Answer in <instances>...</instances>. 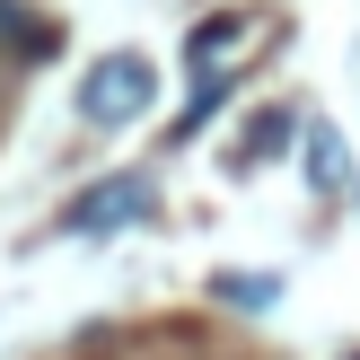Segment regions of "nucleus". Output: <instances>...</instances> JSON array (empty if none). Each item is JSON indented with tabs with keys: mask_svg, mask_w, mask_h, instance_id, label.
<instances>
[{
	"mask_svg": "<svg viewBox=\"0 0 360 360\" xmlns=\"http://www.w3.org/2000/svg\"><path fill=\"white\" fill-rule=\"evenodd\" d=\"M141 105H158V70L141 62V53H105L79 79V115L105 123V132H115V123H141Z\"/></svg>",
	"mask_w": 360,
	"mask_h": 360,
	"instance_id": "f257e3e1",
	"label": "nucleus"
},
{
	"mask_svg": "<svg viewBox=\"0 0 360 360\" xmlns=\"http://www.w3.org/2000/svg\"><path fill=\"white\" fill-rule=\"evenodd\" d=\"M246 35V18L238 9H220V18H202V35H193V79H211V70L229 62V44Z\"/></svg>",
	"mask_w": 360,
	"mask_h": 360,
	"instance_id": "20e7f679",
	"label": "nucleus"
},
{
	"mask_svg": "<svg viewBox=\"0 0 360 360\" xmlns=\"http://www.w3.org/2000/svg\"><path fill=\"white\" fill-rule=\"evenodd\" d=\"M308 150H316V185H343V150H334V132H308Z\"/></svg>",
	"mask_w": 360,
	"mask_h": 360,
	"instance_id": "423d86ee",
	"label": "nucleus"
},
{
	"mask_svg": "<svg viewBox=\"0 0 360 360\" xmlns=\"http://www.w3.org/2000/svg\"><path fill=\"white\" fill-rule=\"evenodd\" d=\"M0 53H27V62H44V53H53V27L27 9V0H0Z\"/></svg>",
	"mask_w": 360,
	"mask_h": 360,
	"instance_id": "7ed1b4c3",
	"label": "nucleus"
},
{
	"mask_svg": "<svg viewBox=\"0 0 360 360\" xmlns=\"http://www.w3.org/2000/svg\"><path fill=\"white\" fill-rule=\"evenodd\" d=\"M352 360H360V352H352Z\"/></svg>",
	"mask_w": 360,
	"mask_h": 360,
	"instance_id": "0eeeda50",
	"label": "nucleus"
},
{
	"mask_svg": "<svg viewBox=\"0 0 360 360\" xmlns=\"http://www.w3.org/2000/svg\"><path fill=\"white\" fill-rule=\"evenodd\" d=\"M281 141H290V115H264L255 132H246V150H238V167H255L264 150H281Z\"/></svg>",
	"mask_w": 360,
	"mask_h": 360,
	"instance_id": "39448f33",
	"label": "nucleus"
},
{
	"mask_svg": "<svg viewBox=\"0 0 360 360\" xmlns=\"http://www.w3.org/2000/svg\"><path fill=\"white\" fill-rule=\"evenodd\" d=\"M158 211V193H150V176H105V185H88L79 202L62 211V229L70 238H115V229H132V220H150Z\"/></svg>",
	"mask_w": 360,
	"mask_h": 360,
	"instance_id": "f03ea898",
	"label": "nucleus"
}]
</instances>
